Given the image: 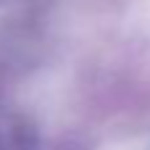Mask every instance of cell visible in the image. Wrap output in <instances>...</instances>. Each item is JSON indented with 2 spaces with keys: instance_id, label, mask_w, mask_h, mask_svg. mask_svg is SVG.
I'll use <instances>...</instances> for the list:
<instances>
[{
  "instance_id": "obj_1",
  "label": "cell",
  "mask_w": 150,
  "mask_h": 150,
  "mask_svg": "<svg viewBox=\"0 0 150 150\" xmlns=\"http://www.w3.org/2000/svg\"><path fill=\"white\" fill-rule=\"evenodd\" d=\"M0 150H3V137H0Z\"/></svg>"
}]
</instances>
